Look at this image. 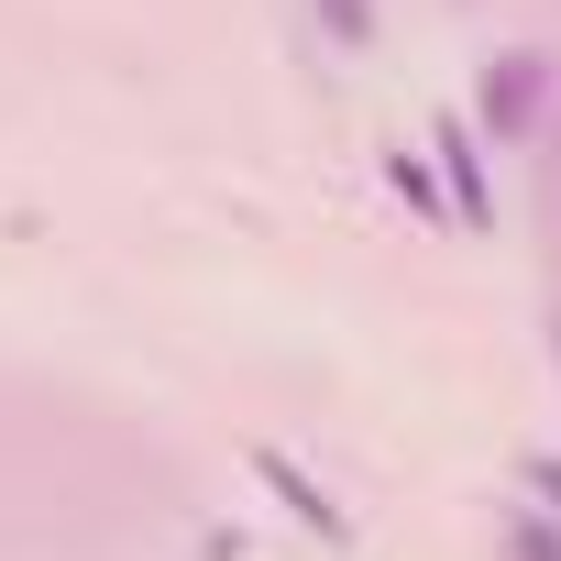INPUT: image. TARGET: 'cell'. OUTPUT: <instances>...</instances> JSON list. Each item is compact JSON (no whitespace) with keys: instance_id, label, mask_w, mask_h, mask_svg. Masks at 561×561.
<instances>
[{"instance_id":"cell-1","label":"cell","mask_w":561,"mask_h":561,"mask_svg":"<svg viewBox=\"0 0 561 561\" xmlns=\"http://www.w3.org/2000/svg\"><path fill=\"white\" fill-rule=\"evenodd\" d=\"M430 154H440V187H451V231H484V220H495V187H484V122L440 111V122H430Z\"/></svg>"},{"instance_id":"cell-2","label":"cell","mask_w":561,"mask_h":561,"mask_svg":"<svg viewBox=\"0 0 561 561\" xmlns=\"http://www.w3.org/2000/svg\"><path fill=\"white\" fill-rule=\"evenodd\" d=\"M539 100H550V67H539V56H495V67H484V100H473L484 144H517V133L539 122Z\"/></svg>"},{"instance_id":"cell-3","label":"cell","mask_w":561,"mask_h":561,"mask_svg":"<svg viewBox=\"0 0 561 561\" xmlns=\"http://www.w3.org/2000/svg\"><path fill=\"white\" fill-rule=\"evenodd\" d=\"M253 473H264V484H275V506H287V517H298V528H320V539H353V517H342V495H331V484H320V473H298V462H287V451H253Z\"/></svg>"},{"instance_id":"cell-4","label":"cell","mask_w":561,"mask_h":561,"mask_svg":"<svg viewBox=\"0 0 561 561\" xmlns=\"http://www.w3.org/2000/svg\"><path fill=\"white\" fill-rule=\"evenodd\" d=\"M386 187H397L408 209H440V220H451V187H440V154H430V144H386Z\"/></svg>"},{"instance_id":"cell-5","label":"cell","mask_w":561,"mask_h":561,"mask_svg":"<svg viewBox=\"0 0 561 561\" xmlns=\"http://www.w3.org/2000/svg\"><path fill=\"white\" fill-rule=\"evenodd\" d=\"M506 550H517V561H561V517H550V506H539V517L506 506Z\"/></svg>"},{"instance_id":"cell-6","label":"cell","mask_w":561,"mask_h":561,"mask_svg":"<svg viewBox=\"0 0 561 561\" xmlns=\"http://www.w3.org/2000/svg\"><path fill=\"white\" fill-rule=\"evenodd\" d=\"M309 12L331 23V45H342V56H364V45H375V0H309Z\"/></svg>"},{"instance_id":"cell-7","label":"cell","mask_w":561,"mask_h":561,"mask_svg":"<svg viewBox=\"0 0 561 561\" xmlns=\"http://www.w3.org/2000/svg\"><path fill=\"white\" fill-rule=\"evenodd\" d=\"M528 495H539V506L561 517V451H528Z\"/></svg>"}]
</instances>
